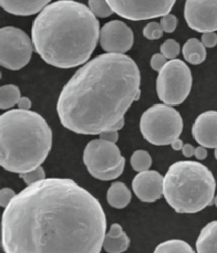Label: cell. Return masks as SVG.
Returning <instances> with one entry per match:
<instances>
[{
	"label": "cell",
	"mask_w": 217,
	"mask_h": 253,
	"mask_svg": "<svg viewBox=\"0 0 217 253\" xmlns=\"http://www.w3.org/2000/svg\"><path fill=\"white\" fill-rule=\"evenodd\" d=\"M106 233L101 204L67 178L27 186L1 220L6 253H100Z\"/></svg>",
	"instance_id": "cell-1"
},
{
	"label": "cell",
	"mask_w": 217,
	"mask_h": 253,
	"mask_svg": "<svg viewBox=\"0 0 217 253\" xmlns=\"http://www.w3.org/2000/svg\"><path fill=\"white\" fill-rule=\"evenodd\" d=\"M138 64L126 54L105 53L75 72L60 93L56 112L65 128L82 135L119 132L141 95Z\"/></svg>",
	"instance_id": "cell-2"
},
{
	"label": "cell",
	"mask_w": 217,
	"mask_h": 253,
	"mask_svg": "<svg viewBox=\"0 0 217 253\" xmlns=\"http://www.w3.org/2000/svg\"><path fill=\"white\" fill-rule=\"evenodd\" d=\"M100 37V23L88 6L72 0L50 2L32 23L31 41L50 65L72 69L89 62Z\"/></svg>",
	"instance_id": "cell-3"
},
{
	"label": "cell",
	"mask_w": 217,
	"mask_h": 253,
	"mask_svg": "<svg viewBox=\"0 0 217 253\" xmlns=\"http://www.w3.org/2000/svg\"><path fill=\"white\" fill-rule=\"evenodd\" d=\"M53 147V130L37 112L10 110L0 115V166L25 174L40 167Z\"/></svg>",
	"instance_id": "cell-4"
},
{
	"label": "cell",
	"mask_w": 217,
	"mask_h": 253,
	"mask_svg": "<svg viewBox=\"0 0 217 253\" xmlns=\"http://www.w3.org/2000/svg\"><path fill=\"white\" fill-rule=\"evenodd\" d=\"M216 180L205 165L174 163L163 177V196L177 213H196L213 204Z\"/></svg>",
	"instance_id": "cell-5"
},
{
	"label": "cell",
	"mask_w": 217,
	"mask_h": 253,
	"mask_svg": "<svg viewBox=\"0 0 217 253\" xmlns=\"http://www.w3.org/2000/svg\"><path fill=\"white\" fill-rule=\"evenodd\" d=\"M140 129L142 136L155 146L171 145L183 132V119L180 112L163 103L154 104L141 116Z\"/></svg>",
	"instance_id": "cell-6"
},
{
	"label": "cell",
	"mask_w": 217,
	"mask_h": 253,
	"mask_svg": "<svg viewBox=\"0 0 217 253\" xmlns=\"http://www.w3.org/2000/svg\"><path fill=\"white\" fill-rule=\"evenodd\" d=\"M193 84L191 69L182 60L167 61L159 72L157 92L163 104L180 105L190 95Z\"/></svg>",
	"instance_id": "cell-7"
},
{
	"label": "cell",
	"mask_w": 217,
	"mask_h": 253,
	"mask_svg": "<svg viewBox=\"0 0 217 253\" xmlns=\"http://www.w3.org/2000/svg\"><path fill=\"white\" fill-rule=\"evenodd\" d=\"M34 44L30 37L19 28H0V67L17 71L30 62Z\"/></svg>",
	"instance_id": "cell-8"
},
{
	"label": "cell",
	"mask_w": 217,
	"mask_h": 253,
	"mask_svg": "<svg viewBox=\"0 0 217 253\" xmlns=\"http://www.w3.org/2000/svg\"><path fill=\"white\" fill-rule=\"evenodd\" d=\"M123 159L116 144L100 138L89 142L83 152V163L91 176L114 169Z\"/></svg>",
	"instance_id": "cell-9"
},
{
	"label": "cell",
	"mask_w": 217,
	"mask_h": 253,
	"mask_svg": "<svg viewBox=\"0 0 217 253\" xmlns=\"http://www.w3.org/2000/svg\"><path fill=\"white\" fill-rule=\"evenodd\" d=\"M108 6L117 16L127 20L140 21L152 18L164 17L171 13L175 4L174 0L163 1H119V0H108Z\"/></svg>",
	"instance_id": "cell-10"
},
{
	"label": "cell",
	"mask_w": 217,
	"mask_h": 253,
	"mask_svg": "<svg viewBox=\"0 0 217 253\" xmlns=\"http://www.w3.org/2000/svg\"><path fill=\"white\" fill-rule=\"evenodd\" d=\"M184 18L191 29L201 34L217 31V0H187Z\"/></svg>",
	"instance_id": "cell-11"
},
{
	"label": "cell",
	"mask_w": 217,
	"mask_h": 253,
	"mask_svg": "<svg viewBox=\"0 0 217 253\" xmlns=\"http://www.w3.org/2000/svg\"><path fill=\"white\" fill-rule=\"evenodd\" d=\"M101 48L110 54H124L133 46L134 35L121 20H111L103 25L99 37Z\"/></svg>",
	"instance_id": "cell-12"
},
{
	"label": "cell",
	"mask_w": 217,
	"mask_h": 253,
	"mask_svg": "<svg viewBox=\"0 0 217 253\" xmlns=\"http://www.w3.org/2000/svg\"><path fill=\"white\" fill-rule=\"evenodd\" d=\"M132 189L143 203H154L163 195V177L157 170L139 172L132 180Z\"/></svg>",
	"instance_id": "cell-13"
},
{
	"label": "cell",
	"mask_w": 217,
	"mask_h": 253,
	"mask_svg": "<svg viewBox=\"0 0 217 253\" xmlns=\"http://www.w3.org/2000/svg\"><path fill=\"white\" fill-rule=\"evenodd\" d=\"M192 134L200 146L217 148V111H207L197 116Z\"/></svg>",
	"instance_id": "cell-14"
},
{
	"label": "cell",
	"mask_w": 217,
	"mask_h": 253,
	"mask_svg": "<svg viewBox=\"0 0 217 253\" xmlns=\"http://www.w3.org/2000/svg\"><path fill=\"white\" fill-rule=\"evenodd\" d=\"M49 3V0H30V1L0 0V7L4 11L15 16H32L40 13Z\"/></svg>",
	"instance_id": "cell-15"
},
{
	"label": "cell",
	"mask_w": 217,
	"mask_h": 253,
	"mask_svg": "<svg viewBox=\"0 0 217 253\" xmlns=\"http://www.w3.org/2000/svg\"><path fill=\"white\" fill-rule=\"evenodd\" d=\"M130 238L119 223H113L103 238L102 248L108 253H123L130 247Z\"/></svg>",
	"instance_id": "cell-16"
},
{
	"label": "cell",
	"mask_w": 217,
	"mask_h": 253,
	"mask_svg": "<svg viewBox=\"0 0 217 253\" xmlns=\"http://www.w3.org/2000/svg\"><path fill=\"white\" fill-rule=\"evenodd\" d=\"M197 253H217V220L207 223L196 240Z\"/></svg>",
	"instance_id": "cell-17"
},
{
	"label": "cell",
	"mask_w": 217,
	"mask_h": 253,
	"mask_svg": "<svg viewBox=\"0 0 217 253\" xmlns=\"http://www.w3.org/2000/svg\"><path fill=\"white\" fill-rule=\"evenodd\" d=\"M132 194L126 185L122 181H115L110 186L107 193V200L111 207L123 209L131 203Z\"/></svg>",
	"instance_id": "cell-18"
},
{
	"label": "cell",
	"mask_w": 217,
	"mask_h": 253,
	"mask_svg": "<svg viewBox=\"0 0 217 253\" xmlns=\"http://www.w3.org/2000/svg\"><path fill=\"white\" fill-rule=\"evenodd\" d=\"M182 53L186 62L194 65H199L204 62L207 55L206 48L196 38H191L185 42V44L183 45Z\"/></svg>",
	"instance_id": "cell-19"
},
{
	"label": "cell",
	"mask_w": 217,
	"mask_h": 253,
	"mask_svg": "<svg viewBox=\"0 0 217 253\" xmlns=\"http://www.w3.org/2000/svg\"><path fill=\"white\" fill-rule=\"evenodd\" d=\"M21 97L20 88L15 84L0 86V110H10L18 104Z\"/></svg>",
	"instance_id": "cell-20"
},
{
	"label": "cell",
	"mask_w": 217,
	"mask_h": 253,
	"mask_svg": "<svg viewBox=\"0 0 217 253\" xmlns=\"http://www.w3.org/2000/svg\"><path fill=\"white\" fill-rule=\"evenodd\" d=\"M153 253H196L187 242L178 239L160 243Z\"/></svg>",
	"instance_id": "cell-21"
},
{
	"label": "cell",
	"mask_w": 217,
	"mask_h": 253,
	"mask_svg": "<svg viewBox=\"0 0 217 253\" xmlns=\"http://www.w3.org/2000/svg\"><path fill=\"white\" fill-rule=\"evenodd\" d=\"M131 166L133 170L138 172H143L150 170L151 166H152V157L150 154L143 151V149H138L133 154H132L130 159Z\"/></svg>",
	"instance_id": "cell-22"
},
{
	"label": "cell",
	"mask_w": 217,
	"mask_h": 253,
	"mask_svg": "<svg viewBox=\"0 0 217 253\" xmlns=\"http://www.w3.org/2000/svg\"><path fill=\"white\" fill-rule=\"evenodd\" d=\"M88 8L90 9V11L97 19L98 18H108L114 13L111 7L108 6V1H105V0H90L88 2Z\"/></svg>",
	"instance_id": "cell-23"
},
{
	"label": "cell",
	"mask_w": 217,
	"mask_h": 253,
	"mask_svg": "<svg viewBox=\"0 0 217 253\" xmlns=\"http://www.w3.org/2000/svg\"><path fill=\"white\" fill-rule=\"evenodd\" d=\"M160 51H161V54L166 60H175L176 57L181 52V46L180 43L176 40L174 39H167L165 40L161 48H160Z\"/></svg>",
	"instance_id": "cell-24"
},
{
	"label": "cell",
	"mask_w": 217,
	"mask_h": 253,
	"mask_svg": "<svg viewBox=\"0 0 217 253\" xmlns=\"http://www.w3.org/2000/svg\"><path fill=\"white\" fill-rule=\"evenodd\" d=\"M19 177H20L28 186H30V185L37 184V182L46 179V171L44 168L40 166V167L36 168V169H34V170L25 172V174H20L19 175Z\"/></svg>",
	"instance_id": "cell-25"
},
{
	"label": "cell",
	"mask_w": 217,
	"mask_h": 253,
	"mask_svg": "<svg viewBox=\"0 0 217 253\" xmlns=\"http://www.w3.org/2000/svg\"><path fill=\"white\" fill-rule=\"evenodd\" d=\"M124 167H125V158L120 163L119 166H116L114 168V169H111V170L106 171V172H101V174H96L92 177L96 178V179L103 180V181L116 179L117 177H120L122 175V172H123V170H124Z\"/></svg>",
	"instance_id": "cell-26"
},
{
	"label": "cell",
	"mask_w": 217,
	"mask_h": 253,
	"mask_svg": "<svg viewBox=\"0 0 217 253\" xmlns=\"http://www.w3.org/2000/svg\"><path fill=\"white\" fill-rule=\"evenodd\" d=\"M143 36L149 40H158L160 38H162L163 30L161 28V25L155 21L148 23L143 29Z\"/></svg>",
	"instance_id": "cell-27"
},
{
	"label": "cell",
	"mask_w": 217,
	"mask_h": 253,
	"mask_svg": "<svg viewBox=\"0 0 217 253\" xmlns=\"http://www.w3.org/2000/svg\"><path fill=\"white\" fill-rule=\"evenodd\" d=\"M161 28L163 32H166V34H172V32L175 31L177 27V18L176 16L172 15V13H168V15H165L161 18Z\"/></svg>",
	"instance_id": "cell-28"
},
{
	"label": "cell",
	"mask_w": 217,
	"mask_h": 253,
	"mask_svg": "<svg viewBox=\"0 0 217 253\" xmlns=\"http://www.w3.org/2000/svg\"><path fill=\"white\" fill-rule=\"evenodd\" d=\"M16 197V193L11 188L0 189V207L6 209L10 205L13 198Z\"/></svg>",
	"instance_id": "cell-29"
},
{
	"label": "cell",
	"mask_w": 217,
	"mask_h": 253,
	"mask_svg": "<svg viewBox=\"0 0 217 253\" xmlns=\"http://www.w3.org/2000/svg\"><path fill=\"white\" fill-rule=\"evenodd\" d=\"M167 63V60L165 59L161 53H157V54H153V57L151 58L150 60V65L151 68H152L154 71L160 72L161 70L165 67V64Z\"/></svg>",
	"instance_id": "cell-30"
},
{
	"label": "cell",
	"mask_w": 217,
	"mask_h": 253,
	"mask_svg": "<svg viewBox=\"0 0 217 253\" xmlns=\"http://www.w3.org/2000/svg\"><path fill=\"white\" fill-rule=\"evenodd\" d=\"M201 42L205 48H214V46H216L217 44V35L215 32H207V34H203Z\"/></svg>",
	"instance_id": "cell-31"
},
{
	"label": "cell",
	"mask_w": 217,
	"mask_h": 253,
	"mask_svg": "<svg viewBox=\"0 0 217 253\" xmlns=\"http://www.w3.org/2000/svg\"><path fill=\"white\" fill-rule=\"evenodd\" d=\"M99 136H100V139L102 140L116 144L117 139H119V132H115V130H106V132L99 134Z\"/></svg>",
	"instance_id": "cell-32"
},
{
	"label": "cell",
	"mask_w": 217,
	"mask_h": 253,
	"mask_svg": "<svg viewBox=\"0 0 217 253\" xmlns=\"http://www.w3.org/2000/svg\"><path fill=\"white\" fill-rule=\"evenodd\" d=\"M31 105H32L31 100L27 96H21L17 104L18 110H20V111H30Z\"/></svg>",
	"instance_id": "cell-33"
},
{
	"label": "cell",
	"mask_w": 217,
	"mask_h": 253,
	"mask_svg": "<svg viewBox=\"0 0 217 253\" xmlns=\"http://www.w3.org/2000/svg\"><path fill=\"white\" fill-rule=\"evenodd\" d=\"M182 153H183V156L186 157V158H191L194 156V153H195V147L193 146L191 144H185L182 148Z\"/></svg>",
	"instance_id": "cell-34"
},
{
	"label": "cell",
	"mask_w": 217,
	"mask_h": 253,
	"mask_svg": "<svg viewBox=\"0 0 217 253\" xmlns=\"http://www.w3.org/2000/svg\"><path fill=\"white\" fill-rule=\"evenodd\" d=\"M194 156L196 157V159H199V161H203V159H205L207 157V149L202 146L196 147Z\"/></svg>",
	"instance_id": "cell-35"
},
{
	"label": "cell",
	"mask_w": 217,
	"mask_h": 253,
	"mask_svg": "<svg viewBox=\"0 0 217 253\" xmlns=\"http://www.w3.org/2000/svg\"><path fill=\"white\" fill-rule=\"evenodd\" d=\"M183 146H184V144H183V140L181 138L174 139L171 144V147L174 149V151H182Z\"/></svg>",
	"instance_id": "cell-36"
},
{
	"label": "cell",
	"mask_w": 217,
	"mask_h": 253,
	"mask_svg": "<svg viewBox=\"0 0 217 253\" xmlns=\"http://www.w3.org/2000/svg\"><path fill=\"white\" fill-rule=\"evenodd\" d=\"M214 204H215V206L217 207V195L214 197Z\"/></svg>",
	"instance_id": "cell-37"
},
{
	"label": "cell",
	"mask_w": 217,
	"mask_h": 253,
	"mask_svg": "<svg viewBox=\"0 0 217 253\" xmlns=\"http://www.w3.org/2000/svg\"><path fill=\"white\" fill-rule=\"evenodd\" d=\"M214 155H215V158L217 159V148H215V152H214Z\"/></svg>",
	"instance_id": "cell-38"
},
{
	"label": "cell",
	"mask_w": 217,
	"mask_h": 253,
	"mask_svg": "<svg viewBox=\"0 0 217 253\" xmlns=\"http://www.w3.org/2000/svg\"><path fill=\"white\" fill-rule=\"evenodd\" d=\"M0 78H1V73H0Z\"/></svg>",
	"instance_id": "cell-39"
}]
</instances>
